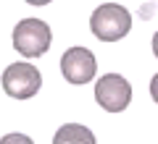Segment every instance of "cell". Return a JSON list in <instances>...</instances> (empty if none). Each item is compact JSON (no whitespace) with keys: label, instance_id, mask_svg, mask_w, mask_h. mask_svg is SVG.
I'll return each instance as SVG.
<instances>
[{"label":"cell","instance_id":"3957f363","mask_svg":"<svg viewBox=\"0 0 158 144\" xmlns=\"http://www.w3.org/2000/svg\"><path fill=\"white\" fill-rule=\"evenodd\" d=\"M42 87V73L32 63H11L3 73V89L13 100H29Z\"/></svg>","mask_w":158,"mask_h":144},{"label":"cell","instance_id":"52a82bcc","mask_svg":"<svg viewBox=\"0 0 158 144\" xmlns=\"http://www.w3.org/2000/svg\"><path fill=\"white\" fill-rule=\"evenodd\" d=\"M150 97H153V100L158 102V73H156V76L150 79Z\"/></svg>","mask_w":158,"mask_h":144},{"label":"cell","instance_id":"277c9868","mask_svg":"<svg viewBox=\"0 0 158 144\" xmlns=\"http://www.w3.org/2000/svg\"><path fill=\"white\" fill-rule=\"evenodd\" d=\"M95 100L103 110L108 113H121L132 102V87L124 76L118 73H106L95 84Z\"/></svg>","mask_w":158,"mask_h":144},{"label":"cell","instance_id":"30bf717a","mask_svg":"<svg viewBox=\"0 0 158 144\" xmlns=\"http://www.w3.org/2000/svg\"><path fill=\"white\" fill-rule=\"evenodd\" d=\"M6 142H29V139H27V136H8Z\"/></svg>","mask_w":158,"mask_h":144},{"label":"cell","instance_id":"8fae6325","mask_svg":"<svg viewBox=\"0 0 158 144\" xmlns=\"http://www.w3.org/2000/svg\"><path fill=\"white\" fill-rule=\"evenodd\" d=\"M153 3H158V0H153Z\"/></svg>","mask_w":158,"mask_h":144},{"label":"cell","instance_id":"ba28073f","mask_svg":"<svg viewBox=\"0 0 158 144\" xmlns=\"http://www.w3.org/2000/svg\"><path fill=\"white\" fill-rule=\"evenodd\" d=\"M29 6H48V3H53V0H27Z\"/></svg>","mask_w":158,"mask_h":144},{"label":"cell","instance_id":"8992f818","mask_svg":"<svg viewBox=\"0 0 158 144\" xmlns=\"http://www.w3.org/2000/svg\"><path fill=\"white\" fill-rule=\"evenodd\" d=\"M53 142L56 144H95V136H92L90 128L77 126V123H69V126L58 128V134H56Z\"/></svg>","mask_w":158,"mask_h":144},{"label":"cell","instance_id":"6da1fadb","mask_svg":"<svg viewBox=\"0 0 158 144\" xmlns=\"http://www.w3.org/2000/svg\"><path fill=\"white\" fill-rule=\"evenodd\" d=\"M90 29L100 42H118L127 37L132 29V16L124 6L118 3H106V6L95 8L90 16Z\"/></svg>","mask_w":158,"mask_h":144},{"label":"cell","instance_id":"5b68a950","mask_svg":"<svg viewBox=\"0 0 158 144\" xmlns=\"http://www.w3.org/2000/svg\"><path fill=\"white\" fill-rule=\"evenodd\" d=\"M98 60L87 47H69L61 58V73L69 84H90L95 79Z\"/></svg>","mask_w":158,"mask_h":144},{"label":"cell","instance_id":"7a4b0ae2","mask_svg":"<svg viewBox=\"0 0 158 144\" xmlns=\"http://www.w3.org/2000/svg\"><path fill=\"white\" fill-rule=\"evenodd\" d=\"M50 42H53L50 26L40 18H21L13 29V47L19 55L42 58L50 50Z\"/></svg>","mask_w":158,"mask_h":144},{"label":"cell","instance_id":"9c48e42d","mask_svg":"<svg viewBox=\"0 0 158 144\" xmlns=\"http://www.w3.org/2000/svg\"><path fill=\"white\" fill-rule=\"evenodd\" d=\"M153 55L158 58V32H156V37H153Z\"/></svg>","mask_w":158,"mask_h":144}]
</instances>
